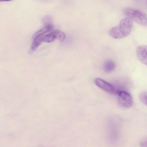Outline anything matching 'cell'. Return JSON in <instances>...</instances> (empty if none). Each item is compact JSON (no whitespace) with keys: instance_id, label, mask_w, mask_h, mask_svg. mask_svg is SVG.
<instances>
[{"instance_id":"10","label":"cell","mask_w":147,"mask_h":147,"mask_svg":"<svg viewBox=\"0 0 147 147\" xmlns=\"http://www.w3.org/2000/svg\"><path fill=\"white\" fill-rule=\"evenodd\" d=\"M55 39V37L53 32L47 34L42 35V42H50L53 41Z\"/></svg>"},{"instance_id":"3","label":"cell","mask_w":147,"mask_h":147,"mask_svg":"<svg viewBox=\"0 0 147 147\" xmlns=\"http://www.w3.org/2000/svg\"><path fill=\"white\" fill-rule=\"evenodd\" d=\"M116 94L118 102L121 106L125 108L131 106L133 98L129 93L124 90H119L116 92Z\"/></svg>"},{"instance_id":"11","label":"cell","mask_w":147,"mask_h":147,"mask_svg":"<svg viewBox=\"0 0 147 147\" xmlns=\"http://www.w3.org/2000/svg\"><path fill=\"white\" fill-rule=\"evenodd\" d=\"M139 98L141 101L147 106V91H144L140 93Z\"/></svg>"},{"instance_id":"7","label":"cell","mask_w":147,"mask_h":147,"mask_svg":"<svg viewBox=\"0 0 147 147\" xmlns=\"http://www.w3.org/2000/svg\"><path fill=\"white\" fill-rule=\"evenodd\" d=\"M115 66V63L114 61L111 60H107L104 63L103 68L105 72H110L114 70Z\"/></svg>"},{"instance_id":"13","label":"cell","mask_w":147,"mask_h":147,"mask_svg":"<svg viewBox=\"0 0 147 147\" xmlns=\"http://www.w3.org/2000/svg\"><path fill=\"white\" fill-rule=\"evenodd\" d=\"M13 0H0V1H12Z\"/></svg>"},{"instance_id":"4","label":"cell","mask_w":147,"mask_h":147,"mask_svg":"<svg viewBox=\"0 0 147 147\" xmlns=\"http://www.w3.org/2000/svg\"><path fill=\"white\" fill-rule=\"evenodd\" d=\"M136 54L139 61L147 66V45H141L138 47Z\"/></svg>"},{"instance_id":"12","label":"cell","mask_w":147,"mask_h":147,"mask_svg":"<svg viewBox=\"0 0 147 147\" xmlns=\"http://www.w3.org/2000/svg\"><path fill=\"white\" fill-rule=\"evenodd\" d=\"M140 146L142 147H147V136L143 138L140 141Z\"/></svg>"},{"instance_id":"1","label":"cell","mask_w":147,"mask_h":147,"mask_svg":"<svg viewBox=\"0 0 147 147\" xmlns=\"http://www.w3.org/2000/svg\"><path fill=\"white\" fill-rule=\"evenodd\" d=\"M133 27L132 21L127 17L122 19L117 26L111 28L109 34L115 39H121L128 36L131 33Z\"/></svg>"},{"instance_id":"5","label":"cell","mask_w":147,"mask_h":147,"mask_svg":"<svg viewBox=\"0 0 147 147\" xmlns=\"http://www.w3.org/2000/svg\"><path fill=\"white\" fill-rule=\"evenodd\" d=\"M94 82L98 87L103 90L109 92H113L114 90L112 85L101 78H96Z\"/></svg>"},{"instance_id":"14","label":"cell","mask_w":147,"mask_h":147,"mask_svg":"<svg viewBox=\"0 0 147 147\" xmlns=\"http://www.w3.org/2000/svg\"></svg>"},{"instance_id":"6","label":"cell","mask_w":147,"mask_h":147,"mask_svg":"<svg viewBox=\"0 0 147 147\" xmlns=\"http://www.w3.org/2000/svg\"><path fill=\"white\" fill-rule=\"evenodd\" d=\"M53 28V26L51 23L45 24L44 27L36 32L33 35V39L39 36L43 35L44 34L51 31Z\"/></svg>"},{"instance_id":"9","label":"cell","mask_w":147,"mask_h":147,"mask_svg":"<svg viewBox=\"0 0 147 147\" xmlns=\"http://www.w3.org/2000/svg\"><path fill=\"white\" fill-rule=\"evenodd\" d=\"M52 32L55 36V38L58 39L61 42L64 40L65 35L64 32L58 30H54Z\"/></svg>"},{"instance_id":"2","label":"cell","mask_w":147,"mask_h":147,"mask_svg":"<svg viewBox=\"0 0 147 147\" xmlns=\"http://www.w3.org/2000/svg\"><path fill=\"white\" fill-rule=\"evenodd\" d=\"M124 14L137 24L143 26H147V15L144 12L130 7L125 8L123 10Z\"/></svg>"},{"instance_id":"8","label":"cell","mask_w":147,"mask_h":147,"mask_svg":"<svg viewBox=\"0 0 147 147\" xmlns=\"http://www.w3.org/2000/svg\"><path fill=\"white\" fill-rule=\"evenodd\" d=\"M31 46V49L35 51L42 42V35L37 36L34 38Z\"/></svg>"}]
</instances>
